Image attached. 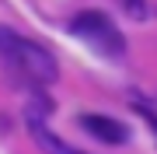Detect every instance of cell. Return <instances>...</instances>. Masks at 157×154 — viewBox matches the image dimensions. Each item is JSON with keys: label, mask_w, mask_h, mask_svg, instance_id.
<instances>
[{"label": "cell", "mask_w": 157, "mask_h": 154, "mask_svg": "<svg viewBox=\"0 0 157 154\" xmlns=\"http://www.w3.org/2000/svg\"><path fill=\"white\" fill-rule=\"evenodd\" d=\"M0 60H7L14 70H21V74L28 81H35V84L56 81V60H52L39 42L21 39L17 32L4 28V25H0Z\"/></svg>", "instance_id": "1"}, {"label": "cell", "mask_w": 157, "mask_h": 154, "mask_svg": "<svg viewBox=\"0 0 157 154\" xmlns=\"http://www.w3.org/2000/svg\"><path fill=\"white\" fill-rule=\"evenodd\" d=\"M70 35H77L80 42H87L94 53L101 56H122L126 53V39L115 28V21L101 11H80L70 21Z\"/></svg>", "instance_id": "2"}, {"label": "cell", "mask_w": 157, "mask_h": 154, "mask_svg": "<svg viewBox=\"0 0 157 154\" xmlns=\"http://www.w3.org/2000/svg\"><path fill=\"white\" fill-rule=\"evenodd\" d=\"M80 126L101 144H126L129 140V130L119 119H108V116H80Z\"/></svg>", "instance_id": "3"}, {"label": "cell", "mask_w": 157, "mask_h": 154, "mask_svg": "<svg viewBox=\"0 0 157 154\" xmlns=\"http://www.w3.org/2000/svg\"><path fill=\"white\" fill-rule=\"evenodd\" d=\"M28 130H32L35 144H39L45 154H80L77 147H70L67 140H59L56 133H49V126L42 123V112H28Z\"/></svg>", "instance_id": "4"}, {"label": "cell", "mask_w": 157, "mask_h": 154, "mask_svg": "<svg viewBox=\"0 0 157 154\" xmlns=\"http://www.w3.org/2000/svg\"><path fill=\"white\" fill-rule=\"evenodd\" d=\"M129 105H133V112H140L143 119H147V126H150V130H154V137H157V112H154V109L143 102V98H133Z\"/></svg>", "instance_id": "5"}, {"label": "cell", "mask_w": 157, "mask_h": 154, "mask_svg": "<svg viewBox=\"0 0 157 154\" xmlns=\"http://www.w3.org/2000/svg\"><path fill=\"white\" fill-rule=\"evenodd\" d=\"M122 4L133 11V18H143V14H147V4H143V0H122Z\"/></svg>", "instance_id": "6"}]
</instances>
